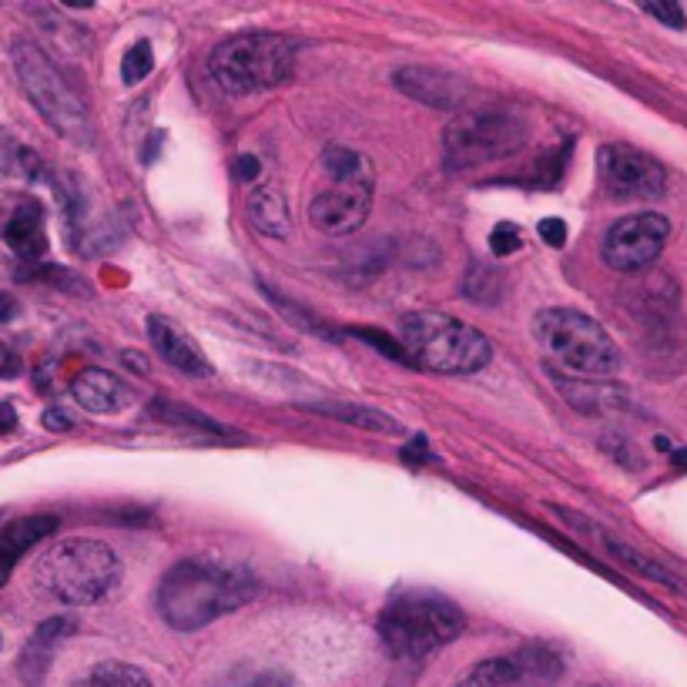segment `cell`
<instances>
[{
	"label": "cell",
	"mask_w": 687,
	"mask_h": 687,
	"mask_svg": "<svg viewBox=\"0 0 687 687\" xmlns=\"http://www.w3.org/2000/svg\"><path fill=\"white\" fill-rule=\"evenodd\" d=\"M255 590H259V584H255L248 567L192 557L178 560L161 577L155 604L171 631H198V627L245 607L255 597Z\"/></svg>",
	"instance_id": "obj_1"
},
{
	"label": "cell",
	"mask_w": 687,
	"mask_h": 687,
	"mask_svg": "<svg viewBox=\"0 0 687 687\" xmlns=\"http://www.w3.org/2000/svg\"><path fill=\"white\" fill-rule=\"evenodd\" d=\"M466 614L436 590H396L379 614L386 651L403 661H423L463 634Z\"/></svg>",
	"instance_id": "obj_2"
},
{
	"label": "cell",
	"mask_w": 687,
	"mask_h": 687,
	"mask_svg": "<svg viewBox=\"0 0 687 687\" xmlns=\"http://www.w3.org/2000/svg\"><path fill=\"white\" fill-rule=\"evenodd\" d=\"M34 584L68 607L108 600L121 584V560L101 540H61L37 560Z\"/></svg>",
	"instance_id": "obj_3"
},
{
	"label": "cell",
	"mask_w": 687,
	"mask_h": 687,
	"mask_svg": "<svg viewBox=\"0 0 687 687\" xmlns=\"http://www.w3.org/2000/svg\"><path fill=\"white\" fill-rule=\"evenodd\" d=\"M399 336L413 366L443 376H470L493 359L490 339L480 329L443 312H409L399 322Z\"/></svg>",
	"instance_id": "obj_4"
},
{
	"label": "cell",
	"mask_w": 687,
	"mask_h": 687,
	"mask_svg": "<svg viewBox=\"0 0 687 687\" xmlns=\"http://www.w3.org/2000/svg\"><path fill=\"white\" fill-rule=\"evenodd\" d=\"M295 44L282 34H235L212 51L208 71L228 98H248L279 88L292 78Z\"/></svg>",
	"instance_id": "obj_5"
},
{
	"label": "cell",
	"mask_w": 687,
	"mask_h": 687,
	"mask_svg": "<svg viewBox=\"0 0 687 687\" xmlns=\"http://www.w3.org/2000/svg\"><path fill=\"white\" fill-rule=\"evenodd\" d=\"M540 346L577 379H607L620 369V349L597 319L577 309H543L533 319Z\"/></svg>",
	"instance_id": "obj_6"
},
{
	"label": "cell",
	"mask_w": 687,
	"mask_h": 687,
	"mask_svg": "<svg viewBox=\"0 0 687 687\" xmlns=\"http://www.w3.org/2000/svg\"><path fill=\"white\" fill-rule=\"evenodd\" d=\"M11 61L17 78H21L24 94L31 98L37 114L51 124L57 135L64 141H74V145H91V135H94L91 114L84 108L81 94L54 68L51 57L31 41H17L11 51Z\"/></svg>",
	"instance_id": "obj_7"
},
{
	"label": "cell",
	"mask_w": 687,
	"mask_h": 687,
	"mask_svg": "<svg viewBox=\"0 0 687 687\" xmlns=\"http://www.w3.org/2000/svg\"><path fill=\"white\" fill-rule=\"evenodd\" d=\"M527 138L530 124L517 111H463L443 131V161L450 171H470L517 155Z\"/></svg>",
	"instance_id": "obj_8"
},
{
	"label": "cell",
	"mask_w": 687,
	"mask_h": 687,
	"mask_svg": "<svg viewBox=\"0 0 687 687\" xmlns=\"http://www.w3.org/2000/svg\"><path fill=\"white\" fill-rule=\"evenodd\" d=\"M564 674V661L547 644H527L513 654L486 657L463 674L456 687H550Z\"/></svg>",
	"instance_id": "obj_9"
},
{
	"label": "cell",
	"mask_w": 687,
	"mask_h": 687,
	"mask_svg": "<svg viewBox=\"0 0 687 687\" xmlns=\"http://www.w3.org/2000/svg\"><path fill=\"white\" fill-rule=\"evenodd\" d=\"M667 235H671V222L664 215H624L620 222L607 228L604 245H600V259L614 272H641L657 262V255L664 252Z\"/></svg>",
	"instance_id": "obj_10"
},
{
	"label": "cell",
	"mask_w": 687,
	"mask_h": 687,
	"mask_svg": "<svg viewBox=\"0 0 687 687\" xmlns=\"http://www.w3.org/2000/svg\"><path fill=\"white\" fill-rule=\"evenodd\" d=\"M600 178H604L607 195L624 198V202H647L661 198L667 175L651 155L631 145H604L600 148Z\"/></svg>",
	"instance_id": "obj_11"
},
{
	"label": "cell",
	"mask_w": 687,
	"mask_h": 687,
	"mask_svg": "<svg viewBox=\"0 0 687 687\" xmlns=\"http://www.w3.org/2000/svg\"><path fill=\"white\" fill-rule=\"evenodd\" d=\"M372 168L356 178L332 181L326 192H319L309 205V222L326 235H349L362 228L369 208H372Z\"/></svg>",
	"instance_id": "obj_12"
},
{
	"label": "cell",
	"mask_w": 687,
	"mask_h": 687,
	"mask_svg": "<svg viewBox=\"0 0 687 687\" xmlns=\"http://www.w3.org/2000/svg\"><path fill=\"white\" fill-rule=\"evenodd\" d=\"M393 84L406 98L426 104L433 111H460L470 98V88L460 78L440 68H429V64H406L393 74Z\"/></svg>",
	"instance_id": "obj_13"
},
{
	"label": "cell",
	"mask_w": 687,
	"mask_h": 687,
	"mask_svg": "<svg viewBox=\"0 0 687 687\" xmlns=\"http://www.w3.org/2000/svg\"><path fill=\"white\" fill-rule=\"evenodd\" d=\"M148 339L161 359L168 362L171 369H178L181 376H192V379H205L212 376V362L205 359L202 346L188 336L185 329L175 326L165 316H151L148 319Z\"/></svg>",
	"instance_id": "obj_14"
},
{
	"label": "cell",
	"mask_w": 687,
	"mask_h": 687,
	"mask_svg": "<svg viewBox=\"0 0 687 687\" xmlns=\"http://www.w3.org/2000/svg\"><path fill=\"white\" fill-rule=\"evenodd\" d=\"M71 396H74V403L94 416H114L128 406L131 389L108 369H84L74 376Z\"/></svg>",
	"instance_id": "obj_15"
},
{
	"label": "cell",
	"mask_w": 687,
	"mask_h": 687,
	"mask_svg": "<svg viewBox=\"0 0 687 687\" xmlns=\"http://www.w3.org/2000/svg\"><path fill=\"white\" fill-rule=\"evenodd\" d=\"M74 631H78V620H74V617H51V620H44V624L37 627L34 637L24 647L21 664H17L27 684H31V687L41 684V677L47 674V667H51V661H54L57 647H61V641H68Z\"/></svg>",
	"instance_id": "obj_16"
},
{
	"label": "cell",
	"mask_w": 687,
	"mask_h": 687,
	"mask_svg": "<svg viewBox=\"0 0 687 687\" xmlns=\"http://www.w3.org/2000/svg\"><path fill=\"white\" fill-rule=\"evenodd\" d=\"M54 530H57V520L47 517V513L21 517V520H11L7 527H0V587L7 584V577H11L17 560H21L37 540L51 537Z\"/></svg>",
	"instance_id": "obj_17"
},
{
	"label": "cell",
	"mask_w": 687,
	"mask_h": 687,
	"mask_svg": "<svg viewBox=\"0 0 687 687\" xmlns=\"http://www.w3.org/2000/svg\"><path fill=\"white\" fill-rule=\"evenodd\" d=\"M560 517H564V520H570V523H574V527H580V530H594L597 537H600V543H604V547H607V553H610V557L617 560V564H624L627 570H634V574H641V577H647V580H654V584H664V587H671V590H681V594H687V584H684V580L677 577V574H671V570H667L664 564H657V560L644 557V553H637L634 547H627V543L614 540V537H610V533L597 530V527H590L587 520L574 517V513L560 510Z\"/></svg>",
	"instance_id": "obj_18"
},
{
	"label": "cell",
	"mask_w": 687,
	"mask_h": 687,
	"mask_svg": "<svg viewBox=\"0 0 687 687\" xmlns=\"http://www.w3.org/2000/svg\"><path fill=\"white\" fill-rule=\"evenodd\" d=\"M4 238H7V245L21 255V259H37V255H44L47 252L44 208L37 205L34 198H24V202L14 208V215L7 218Z\"/></svg>",
	"instance_id": "obj_19"
},
{
	"label": "cell",
	"mask_w": 687,
	"mask_h": 687,
	"mask_svg": "<svg viewBox=\"0 0 687 687\" xmlns=\"http://www.w3.org/2000/svg\"><path fill=\"white\" fill-rule=\"evenodd\" d=\"M248 222L255 225V232L269 235V238H289L292 232V218H289V202L275 185H259L248 192L245 202Z\"/></svg>",
	"instance_id": "obj_20"
},
{
	"label": "cell",
	"mask_w": 687,
	"mask_h": 687,
	"mask_svg": "<svg viewBox=\"0 0 687 687\" xmlns=\"http://www.w3.org/2000/svg\"><path fill=\"white\" fill-rule=\"evenodd\" d=\"M299 406L309 409V413L329 416V419H336V423L366 429V433H379V436H396L399 429H403L393 416L379 413V409H372V406H362V403H332V399H322V403H299Z\"/></svg>",
	"instance_id": "obj_21"
},
{
	"label": "cell",
	"mask_w": 687,
	"mask_h": 687,
	"mask_svg": "<svg viewBox=\"0 0 687 687\" xmlns=\"http://www.w3.org/2000/svg\"><path fill=\"white\" fill-rule=\"evenodd\" d=\"M71 687H155V684H151L148 674L135 664L101 661V664L88 667Z\"/></svg>",
	"instance_id": "obj_22"
},
{
	"label": "cell",
	"mask_w": 687,
	"mask_h": 687,
	"mask_svg": "<svg viewBox=\"0 0 687 687\" xmlns=\"http://www.w3.org/2000/svg\"><path fill=\"white\" fill-rule=\"evenodd\" d=\"M151 68H155V54H151V44L148 41H138V44L128 47V54H124L121 78H124V84H138V81L148 78Z\"/></svg>",
	"instance_id": "obj_23"
},
{
	"label": "cell",
	"mask_w": 687,
	"mask_h": 687,
	"mask_svg": "<svg viewBox=\"0 0 687 687\" xmlns=\"http://www.w3.org/2000/svg\"><path fill=\"white\" fill-rule=\"evenodd\" d=\"M151 416L168 419V423H192V426H198V429H205V433H225V429L218 426V423H212V419L198 416V413H192V409H185V406L168 403V399H158V403L151 406Z\"/></svg>",
	"instance_id": "obj_24"
},
{
	"label": "cell",
	"mask_w": 687,
	"mask_h": 687,
	"mask_svg": "<svg viewBox=\"0 0 687 687\" xmlns=\"http://www.w3.org/2000/svg\"><path fill=\"white\" fill-rule=\"evenodd\" d=\"M215 687H292V681L282 671H235Z\"/></svg>",
	"instance_id": "obj_25"
},
{
	"label": "cell",
	"mask_w": 687,
	"mask_h": 687,
	"mask_svg": "<svg viewBox=\"0 0 687 687\" xmlns=\"http://www.w3.org/2000/svg\"><path fill=\"white\" fill-rule=\"evenodd\" d=\"M490 245H493L496 255H503V259H507V255L520 252V248H523V235H520V228L513 225V222H503V225L493 228Z\"/></svg>",
	"instance_id": "obj_26"
},
{
	"label": "cell",
	"mask_w": 687,
	"mask_h": 687,
	"mask_svg": "<svg viewBox=\"0 0 687 687\" xmlns=\"http://www.w3.org/2000/svg\"><path fill=\"white\" fill-rule=\"evenodd\" d=\"M356 336H359V339H366V342H376L379 352H383V356H389V359H396V362H409V356L403 352V346H396V342H393V339H386L383 332H376V329H356Z\"/></svg>",
	"instance_id": "obj_27"
},
{
	"label": "cell",
	"mask_w": 687,
	"mask_h": 687,
	"mask_svg": "<svg viewBox=\"0 0 687 687\" xmlns=\"http://www.w3.org/2000/svg\"><path fill=\"white\" fill-rule=\"evenodd\" d=\"M644 11L651 17H657V21L667 24V27H677V31L684 27V11L677 4H671V0H664V4H647Z\"/></svg>",
	"instance_id": "obj_28"
},
{
	"label": "cell",
	"mask_w": 687,
	"mask_h": 687,
	"mask_svg": "<svg viewBox=\"0 0 687 687\" xmlns=\"http://www.w3.org/2000/svg\"><path fill=\"white\" fill-rule=\"evenodd\" d=\"M537 232H540V238L547 245H564L567 242V225L560 222V218H543V222L537 225Z\"/></svg>",
	"instance_id": "obj_29"
},
{
	"label": "cell",
	"mask_w": 687,
	"mask_h": 687,
	"mask_svg": "<svg viewBox=\"0 0 687 687\" xmlns=\"http://www.w3.org/2000/svg\"><path fill=\"white\" fill-rule=\"evenodd\" d=\"M21 376V356L11 346H0V379Z\"/></svg>",
	"instance_id": "obj_30"
},
{
	"label": "cell",
	"mask_w": 687,
	"mask_h": 687,
	"mask_svg": "<svg viewBox=\"0 0 687 687\" xmlns=\"http://www.w3.org/2000/svg\"><path fill=\"white\" fill-rule=\"evenodd\" d=\"M259 171H262V165L252 155H242L235 161V175L242 181H255V178H259Z\"/></svg>",
	"instance_id": "obj_31"
},
{
	"label": "cell",
	"mask_w": 687,
	"mask_h": 687,
	"mask_svg": "<svg viewBox=\"0 0 687 687\" xmlns=\"http://www.w3.org/2000/svg\"><path fill=\"white\" fill-rule=\"evenodd\" d=\"M17 426V413L11 403H0V436H7Z\"/></svg>",
	"instance_id": "obj_32"
},
{
	"label": "cell",
	"mask_w": 687,
	"mask_h": 687,
	"mask_svg": "<svg viewBox=\"0 0 687 687\" xmlns=\"http://www.w3.org/2000/svg\"><path fill=\"white\" fill-rule=\"evenodd\" d=\"M44 426L47 429H57V433H64V429H71V419L61 416L57 409H51V413H44Z\"/></svg>",
	"instance_id": "obj_33"
},
{
	"label": "cell",
	"mask_w": 687,
	"mask_h": 687,
	"mask_svg": "<svg viewBox=\"0 0 687 687\" xmlns=\"http://www.w3.org/2000/svg\"><path fill=\"white\" fill-rule=\"evenodd\" d=\"M17 316V302L7 292H0V322H11Z\"/></svg>",
	"instance_id": "obj_34"
},
{
	"label": "cell",
	"mask_w": 687,
	"mask_h": 687,
	"mask_svg": "<svg viewBox=\"0 0 687 687\" xmlns=\"http://www.w3.org/2000/svg\"><path fill=\"white\" fill-rule=\"evenodd\" d=\"M674 463H681V466H687V450H677V453H674Z\"/></svg>",
	"instance_id": "obj_35"
}]
</instances>
